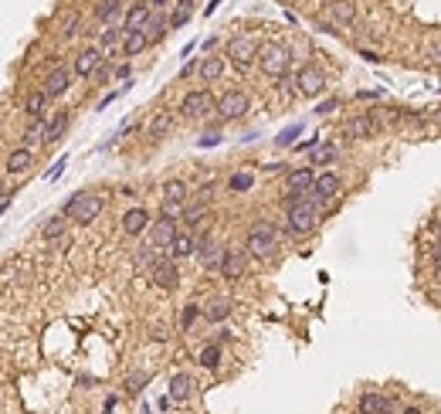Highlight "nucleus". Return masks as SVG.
<instances>
[{
  "instance_id": "obj_14",
  "label": "nucleus",
  "mask_w": 441,
  "mask_h": 414,
  "mask_svg": "<svg viewBox=\"0 0 441 414\" xmlns=\"http://www.w3.org/2000/svg\"><path fill=\"white\" fill-rule=\"evenodd\" d=\"M234 302L231 296H224V292H214V296H208V302L201 306V319H208L210 326H217V323H224L228 316H231Z\"/></svg>"
},
{
  "instance_id": "obj_31",
  "label": "nucleus",
  "mask_w": 441,
  "mask_h": 414,
  "mask_svg": "<svg viewBox=\"0 0 441 414\" xmlns=\"http://www.w3.org/2000/svg\"><path fill=\"white\" fill-rule=\"evenodd\" d=\"M119 14H123V0H95V10H92L95 24H112Z\"/></svg>"
},
{
  "instance_id": "obj_45",
  "label": "nucleus",
  "mask_w": 441,
  "mask_h": 414,
  "mask_svg": "<svg viewBox=\"0 0 441 414\" xmlns=\"http://www.w3.org/2000/svg\"><path fill=\"white\" fill-rule=\"evenodd\" d=\"M302 132V123H292L288 130L279 132V146H288V143H295V136Z\"/></svg>"
},
{
  "instance_id": "obj_23",
  "label": "nucleus",
  "mask_w": 441,
  "mask_h": 414,
  "mask_svg": "<svg viewBox=\"0 0 441 414\" xmlns=\"http://www.w3.org/2000/svg\"><path fill=\"white\" fill-rule=\"evenodd\" d=\"M146 224H150V214H146V207H130V210L123 214V234H126V238L143 234V231H146Z\"/></svg>"
},
{
  "instance_id": "obj_46",
  "label": "nucleus",
  "mask_w": 441,
  "mask_h": 414,
  "mask_svg": "<svg viewBox=\"0 0 441 414\" xmlns=\"http://www.w3.org/2000/svg\"><path fill=\"white\" fill-rule=\"evenodd\" d=\"M92 78H95V85H109V78H112V65H105V58L99 61V68L92 72Z\"/></svg>"
},
{
  "instance_id": "obj_21",
  "label": "nucleus",
  "mask_w": 441,
  "mask_h": 414,
  "mask_svg": "<svg viewBox=\"0 0 441 414\" xmlns=\"http://www.w3.org/2000/svg\"><path fill=\"white\" fill-rule=\"evenodd\" d=\"M105 54L99 48H82L75 54V61H72V75L75 78H92V72L99 68V61H102Z\"/></svg>"
},
{
  "instance_id": "obj_36",
  "label": "nucleus",
  "mask_w": 441,
  "mask_h": 414,
  "mask_svg": "<svg viewBox=\"0 0 441 414\" xmlns=\"http://www.w3.org/2000/svg\"><path fill=\"white\" fill-rule=\"evenodd\" d=\"M123 41V24H105L102 27V34H99V52L109 58L112 54V48Z\"/></svg>"
},
{
  "instance_id": "obj_16",
  "label": "nucleus",
  "mask_w": 441,
  "mask_h": 414,
  "mask_svg": "<svg viewBox=\"0 0 441 414\" xmlns=\"http://www.w3.org/2000/svg\"><path fill=\"white\" fill-rule=\"evenodd\" d=\"M312 177H316V170L312 167H295V170H288L286 174V201H295V197H306L312 187Z\"/></svg>"
},
{
  "instance_id": "obj_26",
  "label": "nucleus",
  "mask_w": 441,
  "mask_h": 414,
  "mask_svg": "<svg viewBox=\"0 0 441 414\" xmlns=\"http://www.w3.org/2000/svg\"><path fill=\"white\" fill-rule=\"evenodd\" d=\"M48 105H52V99L41 92V89H34V92H27L24 99V112L31 116V119H48Z\"/></svg>"
},
{
  "instance_id": "obj_8",
  "label": "nucleus",
  "mask_w": 441,
  "mask_h": 414,
  "mask_svg": "<svg viewBox=\"0 0 441 414\" xmlns=\"http://www.w3.org/2000/svg\"><path fill=\"white\" fill-rule=\"evenodd\" d=\"M146 275H150V282H153L156 289H163V292H173L183 279L180 261H173V259H156L153 265L146 268Z\"/></svg>"
},
{
  "instance_id": "obj_2",
  "label": "nucleus",
  "mask_w": 441,
  "mask_h": 414,
  "mask_svg": "<svg viewBox=\"0 0 441 414\" xmlns=\"http://www.w3.org/2000/svg\"><path fill=\"white\" fill-rule=\"evenodd\" d=\"M279 252V231L272 221H255L248 234H245V255L248 259H258V261H272Z\"/></svg>"
},
{
  "instance_id": "obj_30",
  "label": "nucleus",
  "mask_w": 441,
  "mask_h": 414,
  "mask_svg": "<svg viewBox=\"0 0 441 414\" xmlns=\"http://www.w3.org/2000/svg\"><path fill=\"white\" fill-rule=\"evenodd\" d=\"M194 394V377L190 374H183V370H177L173 377H170V401H187Z\"/></svg>"
},
{
  "instance_id": "obj_15",
  "label": "nucleus",
  "mask_w": 441,
  "mask_h": 414,
  "mask_svg": "<svg viewBox=\"0 0 441 414\" xmlns=\"http://www.w3.org/2000/svg\"><path fill=\"white\" fill-rule=\"evenodd\" d=\"M146 231H150V245H153L156 252H167L170 241L177 238V221L173 217H156V221L146 224Z\"/></svg>"
},
{
  "instance_id": "obj_17",
  "label": "nucleus",
  "mask_w": 441,
  "mask_h": 414,
  "mask_svg": "<svg viewBox=\"0 0 441 414\" xmlns=\"http://www.w3.org/2000/svg\"><path fill=\"white\" fill-rule=\"evenodd\" d=\"M326 21L333 27L357 24V3L353 0H326Z\"/></svg>"
},
{
  "instance_id": "obj_42",
  "label": "nucleus",
  "mask_w": 441,
  "mask_h": 414,
  "mask_svg": "<svg viewBox=\"0 0 441 414\" xmlns=\"http://www.w3.org/2000/svg\"><path fill=\"white\" fill-rule=\"evenodd\" d=\"M197 319H201V302H187L180 309V330H194Z\"/></svg>"
},
{
  "instance_id": "obj_20",
  "label": "nucleus",
  "mask_w": 441,
  "mask_h": 414,
  "mask_svg": "<svg viewBox=\"0 0 441 414\" xmlns=\"http://www.w3.org/2000/svg\"><path fill=\"white\" fill-rule=\"evenodd\" d=\"M72 89V68H54V72H48L45 75V85H41V92L48 95V99H61L65 92Z\"/></svg>"
},
{
  "instance_id": "obj_51",
  "label": "nucleus",
  "mask_w": 441,
  "mask_h": 414,
  "mask_svg": "<svg viewBox=\"0 0 441 414\" xmlns=\"http://www.w3.org/2000/svg\"><path fill=\"white\" fill-rule=\"evenodd\" d=\"M10 201H14V190H7V187L0 183V214H3V210L10 207Z\"/></svg>"
},
{
  "instance_id": "obj_37",
  "label": "nucleus",
  "mask_w": 441,
  "mask_h": 414,
  "mask_svg": "<svg viewBox=\"0 0 441 414\" xmlns=\"http://www.w3.org/2000/svg\"><path fill=\"white\" fill-rule=\"evenodd\" d=\"M167 252H170V259H173V261L190 259V255H194V238H190V234H180V231H177V238L170 241V248H167Z\"/></svg>"
},
{
  "instance_id": "obj_18",
  "label": "nucleus",
  "mask_w": 441,
  "mask_h": 414,
  "mask_svg": "<svg viewBox=\"0 0 441 414\" xmlns=\"http://www.w3.org/2000/svg\"><path fill=\"white\" fill-rule=\"evenodd\" d=\"M194 255L201 259V265H204V272H217V265H221V255H224V248L210 238V234H204L201 241H194Z\"/></svg>"
},
{
  "instance_id": "obj_27",
  "label": "nucleus",
  "mask_w": 441,
  "mask_h": 414,
  "mask_svg": "<svg viewBox=\"0 0 441 414\" xmlns=\"http://www.w3.org/2000/svg\"><path fill=\"white\" fill-rule=\"evenodd\" d=\"M150 7H146V0H136L130 10H126V21H123V31H143V24L150 21Z\"/></svg>"
},
{
  "instance_id": "obj_13",
  "label": "nucleus",
  "mask_w": 441,
  "mask_h": 414,
  "mask_svg": "<svg viewBox=\"0 0 441 414\" xmlns=\"http://www.w3.org/2000/svg\"><path fill=\"white\" fill-rule=\"evenodd\" d=\"M377 130H380V123H377V116H370V112H360V116L343 119V136H350V139H370V136H377Z\"/></svg>"
},
{
  "instance_id": "obj_47",
  "label": "nucleus",
  "mask_w": 441,
  "mask_h": 414,
  "mask_svg": "<svg viewBox=\"0 0 441 414\" xmlns=\"http://www.w3.org/2000/svg\"><path fill=\"white\" fill-rule=\"evenodd\" d=\"M112 78H116V82H130V78H132V65H130V58H126L123 65H116V68H112Z\"/></svg>"
},
{
  "instance_id": "obj_28",
  "label": "nucleus",
  "mask_w": 441,
  "mask_h": 414,
  "mask_svg": "<svg viewBox=\"0 0 441 414\" xmlns=\"http://www.w3.org/2000/svg\"><path fill=\"white\" fill-rule=\"evenodd\" d=\"M143 34L150 38V45H156V41H163V38L170 34V24H167V14H163V10H153V14H150V21L143 24Z\"/></svg>"
},
{
  "instance_id": "obj_40",
  "label": "nucleus",
  "mask_w": 441,
  "mask_h": 414,
  "mask_svg": "<svg viewBox=\"0 0 441 414\" xmlns=\"http://www.w3.org/2000/svg\"><path fill=\"white\" fill-rule=\"evenodd\" d=\"M197 360H201L204 370H217L221 367V343H204L201 353H197Z\"/></svg>"
},
{
  "instance_id": "obj_4",
  "label": "nucleus",
  "mask_w": 441,
  "mask_h": 414,
  "mask_svg": "<svg viewBox=\"0 0 441 414\" xmlns=\"http://www.w3.org/2000/svg\"><path fill=\"white\" fill-rule=\"evenodd\" d=\"M292 61H295V54L288 52L286 45H275V41L258 45V52H255V65L272 78H286L292 72Z\"/></svg>"
},
{
  "instance_id": "obj_11",
  "label": "nucleus",
  "mask_w": 441,
  "mask_h": 414,
  "mask_svg": "<svg viewBox=\"0 0 441 414\" xmlns=\"http://www.w3.org/2000/svg\"><path fill=\"white\" fill-rule=\"evenodd\" d=\"M339 190H343V181H339V174H333V170H323V174H316V177H312L309 197H312V201H316L319 207H323L326 201L339 197Z\"/></svg>"
},
{
  "instance_id": "obj_57",
  "label": "nucleus",
  "mask_w": 441,
  "mask_h": 414,
  "mask_svg": "<svg viewBox=\"0 0 441 414\" xmlns=\"http://www.w3.org/2000/svg\"><path fill=\"white\" fill-rule=\"evenodd\" d=\"M401 414H424V408H421V404H408Z\"/></svg>"
},
{
  "instance_id": "obj_52",
  "label": "nucleus",
  "mask_w": 441,
  "mask_h": 414,
  "mask_svg": "<svg viewBox=\"0 0 441 414\" xmlns=\"http://www.w3.org/2000/svg\"><path fill=\"white\" fill-rule=\"evenodd\" d=\"M217 143H221V132H204L197 139V146H217Z\"/></svg>"
},
{
  "instance_id": "obj_5",
  "label": "nucleus",
  "mask_w": 441,
  "mask_h": 414,
  "mask_svg": "<svg viewBox=\"0 0 441 414\" xmlns=\"http://www.w3.org/2000/svg\"><path fill=\"white\" fill-rule=\"evenodd\" d=\"M214 116V92L210 89H190L187 95L180 99V119L187 123H201Z\"/></svg>"
},
{
  "instance_id": "obj_44",
  "label": "nucleus",
  "mask_w": 441,
  "mask_h": 414,
  "mask_svg": "<svg viewBox=\"0 0 441 414\" xmlns=\"http://www.w3.org/2000/svg\"><path fill=\"white\" fill-rule=\"evenodd\" d=\"M41 136H45V119H31V126L24 132V143H41Z\"/></svg>"
},
{
  "instance_id": "obj_22",
  "label": "nucleus",
  "mask_w": 441,
  "mask_h": 414,
  "mask_svg": "<svg viewBox=\"0 0 441 414\" xmlns=\"http://www.w3.org/2000/svg\"><path fill=\"white\" fill-rule=\"evenodd\" d=\"M224 58L221 54H204L201 61H197V75H201V82H208V85H214V82H221L224 78Z\"/></svg>"
},
{
  "instance_id": "obj_7",
  "label": "nucleus",
  "mask_w": 441,
  "mask_h": 414,
  "mask_svg": "<svg viewBox=\"0 0 441 414\" xmlns=\"http://www.w3.org/2000/svg\"><path fill=\"white\" fill-rule=\"evenodd\" d=\"M295 92L299 95H306V99H316V95H323L326 92V85H330V78H326V72L319 68V65H302L299 72H295Z\"/></svg>"
},
{
  "instance_id": "obj_54",
  "label": "nucleus",
  "mask_w": 441,
  "mask_h": 414,
  "mask_svg": "<svg viewBox=\"0 0 441 414\" xmlns=\"http://www.w3.org/2000/svg\"><path fill=\"white\" fill-rule=\"evenodd\" d=\"M167 3H170V0H146L150 10H167Z\"/></svg>"
},
{
  "instance_id": "obj_19",
  "label": "nucleus",
  "mask_w": 441,
  "mask_h": 414,
  "mask_svg": "<svg viewBox=\"0 0 441 414\" xmlns=\"http://www.w3.org/2000/svg\"><path fill=\"white\" fill-rule=\"evenodd\" d=\"M360 414H397V401L387 394H377V390H366L360 394Z\"/></svg>"
},
{
  "instance_id": "obj_50",
  "label": "nucleus",
  "mask_w": 441,
  "mask_h": 414,
  "mask_svg": "<svg viewBox=\"0 0 441 414\" xmlns=\"http://www.w3.org/2000/svg\"><path fill=\"white\" fill-rule=\"evenodd\" d=\"M150 339H156V343H163V339H170V330H167L163 323H153V326H150Z\"/></svg>"
},
{
  "instance_id": "obj_55",
  "label": "nucleus",
  "mask_w": 441,
  "mask_h": 414,
  "mask_svg": "<svg viewBox=\"0 0 441 414\" xmlns=\"http://www.w3.org/2000/svg\"><path fill=\"white\" fill-rule=\"evenodd\" d=\"M197 72V61H190V65H183V72H180V78H190Z\"/></svg>"
},
{
  "instance_id": "obj_10",
  "label": "nucleus",
  "mask_w": 441,
  "mask_h": 414,
  "mask_svg": "<svg viewBox=\"0 0 441 414\" xmlns=\"http://www.w3.org/2000/svg\"><path fill=\"white\" fill-rule=\"evenodd\" d=\"M255 52H258V41L252 34H234L228 41V61L238 68H252L255 65Z\"/></svg>"
},
{
  "instance_id": "obj_43",
  "label": "nucleus",
  "mask_w": 441,
  "mask_h": 414,
  "mask_svg": "<svg viewBox=\"0 0 441 414\" xmlns=\"http://www.w3.org/2000/svg\"><path fill=\"white\" fill-rule=\"evenodd\" d=\"M156 259H160V252H156L153 245H146V248H139V252H136V268H139V272H146Z\"/></svg>"
},
{
  "instance_id": "obj_48",
  "label": "nucleus",
  "mask_w": 441,
  "mask_h": 414,
  "mask_svg": "<svg viewBox=\"0 0 441 414\" xmlns=\"http://www.w3.org/2000/svg\"><path fill=\"white\" fill-rule=\"evenodd\" d=\"M146 384H150V377H146V374H132L130 384H126V390H130V394H139Z\"/></svg>"
},
{
  "instance_id": "obj_38",
  "label": "nucleus",
  "mask_w": 441,
  "mask_h": 414,
  "mask_svg": "<svg viewBox=\"0 0 441 414\" xmlns=\"http://www.w3.org/2000/svg\"><path fill=\"white\" fill-rule=\"evenodd\" d=\"M336 156H339V146H333V143H316L309 153V163L330 167V163H336Z\"/></svg>"
},
{
  "instance_id": "obj_3",
  "label": "nucleus",
  "mask_w": 441,
  "mask_h": 414,
  "mask_svg": "<svg viewBox=\"0 0 441 414\" xmlns=\"http://www.w3.org/2000/svg\"><path fill=\"white\" fill-rule=\"evenodd\" d=\"M105 210V197L102 194H95V190H78L68 197V204H65V217L68 221H75L78 228H88L99 214Z\"/></svg>"
},
{
  "instance_id": "obj_58",
  "label": "nucleus",
  "mask_w": 441,
  "mask_h": 414,
  "mask_svg": "<svg viewBox=\"0 0 441 414\" xmlns=\"http://www.w3.org/2000/svg\"><path fill=\"white\" fill-rule=\"evenodd\" d=\"M360 54H364L366 61H380V54H377V52H366V48H364V52H360Z\"/></svg>"
},
{
  "instance_id": "obj_32",
  "label": "nucleus",
  "mask_w": 441,
  "mask_h": 414,
  "mask_svg": "<svg viewBox=\"0 0 441 414\" xmlns=\"http://www.w3.org/2000/svg\"><path fill=\"white\" fill-rule=\"evenodd\" d=\"M194 0H180V3H173V10L167 14V24H170V31H177V27H187L190 24V17H194Z\"/></svg>"
},
{
  "instance_id": "obj_12",
  "label": "nucleus",
  "mask_w": 441,
  "mask_h": 414,
  "mask_svg": "<svg viewBox=\"0 0 441 414\" xmlns=\"http://www.w3.org/2000/svg\"><path fill=\"white\" fill-rule=\"evenodd\" d=\"M217 272H221L228 282H238V279H245V275H248V255H245V248H224V255H221V265H217Z\"/></svg>"
},
{
  "instance_id": "obj_25",
  "label": "nucleus",
  "mask_w": 441,
  "mask_h": 414,
  "mask_svg": "<svg viewBox=\"0 0 441 414\" xmlns=\"http://www.w3.org/2000/svg\"><path fill=\"white\" fill-rule=\"evenodd\" d=\"M146 48H150V38H146L143 31H123L119 54H126V58H136V54H143Z\"/></svg>"
},
{
  "instance_id": "obj_6",
  "label": "nucleus",
  "mask_w": 441,
  "mask_h": 414,
  "mask_svg": "<svg viewBox=\"0 0 441 414\" xmlns=\"http://www.w3.org/2000/svg\"><path fill=\"white\" fill-rule=\"evenodd\" d=\"M248 109H252L248 95L238 92V89H231V92H224L221 99H214V119H217V123H238V119L248 116Z\"/></svg>"
},
{
  "instance_id": "obj_34",
  "label": "nucleus",
  "mask_w": 441,
  "mask_h": 414,
  "mask_svg": "<svg viewBox=\"0 0 441 414\" xmlns=\"http://www.w3.org/2000/svg\"><path fill=\"white\" fill-rule=\"evenodd\" d=\"M208 214H210V204H208V201H194V204L187 201V204H183V210H180L183 224H190V228H197V224H201Z\"/></svg>"
},
{
  "instance_id": "obj_24",
  "label": "nucleus",
  "mask_w": 441,
  "mask_h": 414,
  "mask_svg": "<svg viewBox=\"0 0 441 414\" xmlns=\"http://www.w3.org/2000/svg\"><path fill=\"white\" fill-rule=\"evenodd\" d=\"M173 123H177V112H173V109H160L153 119H150V126H146L150 139H163V136H170Z\"/></svg>"
},
{
  "instance_id": "obj_1",
  "label": "nucleus",
  "mask_w": 441,
  "mask_h": 414,
  "mask_svg": "<svg viewBox=\"0 0 441 414\" xmlns=\"http://www.w3.org/2000/svg\"><path fill=\"white\" fill-rule=\"evenodd\" d=\"M319 204L312 201L309 194L306 197H295V201H286V234L292 238H306V234L316 231L319 224Z\"/></svg>"
},
{
  "instance_id": "obj_49",
  "label": "nucleus",
  "mask_w": 441,
  "mask_h": 414,
  "mask_svg": "<svg viewBox=\"0 0 441 414\" xmlns=\"http://www.w3.org/2000/svg\"><path fill=\"white\" fill-rule=\"evenodd\" d=\"M65 167H68V153H65V156H58V160H54V167L48 170V181H58V177L65 174Z\"/></svg>"
},
{
  "instance_id": "obj_41",
  "label": "nucleus",
  "mask_w": 441,
  "mask_h": 414,
  "mask_svg": "<svg viewBox=\"0 0 441 414\" xmlns=\"http://www.w3.org/2000/svg\"><path fill=\"white\" fill-rule=\"evenodd\" d=\"M65 38H75V34H82V14L78 10H72V14H65L61 17V27H58Z\"/></svg>"
},
{
  "instance_id": "obj_9",
  "label": "nucleus",
  "mask_w": 441,
  "mask_h": 414,
  "mask_svg": "<svg viewBox=\"0 0 441 414\" xmlns=\"http://www.w3.org/2000/svg\"><path fill=\"white\" fill-rule=\"evenodd\" d=\"M187 201H190V194H187V183L183 181H167L163 183V201H160L163 217H173V221H177Z\"/></svg>"
},
{
  "instance_id": "obj_35",
  "label": "nucleus",
  "mask_w": 441,
  "mask_h": 414,
  "mask_svg": "<svg viewBox=\"0 0 441 414\" xmlns=\"http://www.w3.org/2000/svg\"><path fill=\"white\" fill-rule=\"evenodd\" d=\"M65 231H68V217H65V214H52V217L41 224V238H45V241H58V238H65Z\"/></svg>"
},
{
  "instance_id": "obj_56",
  "label": "nucleus",
  "mask_w": 441,
  "mask_h": 414,
  "mask_svg": "<svg viewBox=\"0 0 441 414\" xmlns=\"http://www.w3.org/2000/svg\"><path fill=\"white\" fill-rule=\"evenodd\" d=\"M217 7H221V0H210L208 7H204V17H210V14H214V10H217Z\"/></svg>"
},
{
  "instance_id": "obj_39",
  "label": "nucleus",
  "mask_w": 441,
  "mask_h": 414,
  "mask_svg": "<svg viewBox=\"0 0 441 414\" xmlns=\"http://www.w3.org/2000/svg\"><path fill=\"white\" fill-rule=\"evenodd\" d=\"M252 187H255V174L252 170H238V174L228 177V190L231 194H248Z\"/></svg>"
},
{
  "instance_id": "obj_53",
  "label": "nucleus",
  "mask_w": 441,
  "mask_h": 414,
  "mask_svg": "<svg viewBox=\"0 0 441 414\" xmlns=\"http://www.w3.org/2000/svg\"><path fill=\"white\" fill-rule=\"evenodd\" d=\"M336 99H330V102H323V105H319V109H316V112H319V116H326V112H333V109H336Z\"/></svg>"
},
{
  "instance_id": "obj_33",
  "label": "nucleus",
  "mask_w": 441,
  "mask_h": 414,
  "mask_svg": "<svg viewBox=\"0 0 441 414\" xmlns=\"http://www.w3.org/2000/svg\"><path fill=\"white\" fill-rule=\"evenodd\" d=\"M68 130V112H54L52 119H45V136H41V143H58L61 136Z\"/></svg>"
},
{
  "instance_id": "obj_29",
  "label": "nucleus",
  "mask_w": 441,
  "mask_h": 414,
  "mask_svg": "<svg viewBox=\"0 0 441 414\" xmlns=\"http://www.w3.org/2000/svg\"><path fill=\"white\" fill-rule=\"evenodd\" d=\"M31 167H34V153H31L27 146H21V150H14V153H7V174L21 177V174H27Z\"/></svg>"
}]
</instances>
